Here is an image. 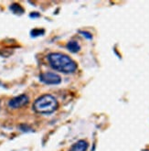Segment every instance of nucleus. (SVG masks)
Wrapping results in <instances>:
<instances>
[{
    "mask_svg": "<svg viewBox=\"0 0 149 151\" xmlns=\"http://www.w3.org/2000/svg\"><path fill=\"white\" fill-rule=\"evenodd\" d=\"M29 103V97L26 94H20L19 96H16L12 98L9 102H8V105L11 108H19L22 106L26 105Z\"/></svg>",
    "mask_w": 149,
    "mask_h": 151,
    "instance_id": "4",
    "label": "nucleus"
},
{
    "mask_svg": "<svg viewBox=\"0 0 149 151\" xmlns=\"http://www.w3.org/2000/svg\"><path fill=\"white\" fill-rule=\"evenodd\" d=\"M30 34L32 37H38V36H41V35L44 34V30L43 29H34L30 31Z\"/></svg>",
    "mask_w": 149,
    "mask_h": 151,
    "instance_id": "8",
    "label": "nucleus"
},
{
    "mask_svg": "<svg viewBox=\"0 0 149 151\" xmlns=\"http://www.w3.org/2000/svg\"><path fill=\"white\" fill-rule=\"evenodd\" d=\"M40 82L46 84H59L61 83V78L54 73H43L39 75Z\"/></svg>",
    "mask_w": 149,
    "mask_h": 151,
    "instance_id": "3",
    "label": "nucleus"
},
{
    "mask_svg": "<svg viewBox=\"0 0 149 151\" xmlns=\"http://www.w3.org/2000/svg\"><path fill=\"white\" fill-rule=\"evenodd\" d=\"M9 9L14 13V14H16V15H21L24 13V9L21 7V6L17 5V4H12L9 7Z\"/></svg>",
    "mask_w": 149,
    "mask_h": 151,
    "instance_id": "7",
    "label": "nucleus"
},
{
    "mask_svg": "<svg viewBox=\"0 0 149 151\" xmlns=\"http://www.w3.org/2000/svg\"><path fill=\"white\" fill-rule=\"evenodd\" d=\"M80 33H81L82 35H83V37H84V38H87L88 40H92V34L89 33V32H86V31H80Z\"/></svg>",
    "mask_w": 149,
    "mask_h": 151,
    "instance_id": "9",
    "label": "nucleus"
},
{
    "mask_svg": "<svg viewBox=\"0 0 149 151\" xmlns=\"http://www.w3.org/2000/svg\"><path fill=\"white\" fill-rule=\"evenodd\" d=\"M58 108V102L54 96L44 94L35 101L33 109L39 114H49L55 112Z\"/></svg>",
    "mask_w": 149,
    "mask_h": 151,
    "instance_id": "2",
    "label": "nucleus"
},
{
    "mask_svg": "<svg viewBox=\"0 0 149 151\" xmlns=\"http://www.w3.org/2000/svg\"><path fill=\"white\" fill-rule=\"evenodd\" d=\"M67 49H68L69 51H71V52H72V53H76V52H78L79 50H80L81 47H80V45L78 44L77 41L72 40V41H69V42L67 44Z\"/></svg>",
    "mask_w": 149,
    "mask_h": 151,
    "instance_id": "6",
    "label": "nucleus"
},
{
    "mask_svg": "<svg viewBox=\"0 0 149 151\" xmlns=\"http://www.w3.org/2000/svg\"><path fill=\"white\" fill-rule=\"evenodd\" d=\"M48 60L51 67L63 73H72L77 70V64L69 56L62 53H50Z\"/></svg>",
    "mask_w": 149,
    "mask_h": 151,
    "instance_id": "1",
    "label": "nucleus"
},
{
    "mask_svg": "<svg viewBox=\"0 0 149 151\" xmlns=\"http://www.w3.org/2000/svg\"><path fill=\"white\" fill-rule=\"evenodd\" d=\"M88 149V143L85 140H79L73 144L69 151H86Z\"/></svg>",
    "mask_w": 149,
    "mask_h": 151,
    "instance_id": "5",
    "label": "nucleus"
},
{
    "mask_svg": "<svg viewBox=\"0 0 149 151\" xmlns=\"http://www.w3.org/2000/svg\"><path fill=\"white\" fill-rule=\"evenodd\" d=\"M39 17V13H31L30 14V17Z\"/></svg>",
    "mask_w": 149,
    "mask_h": 151,
    "instance_id": "10",
    "label": "nucleus"
}]
</instances>
